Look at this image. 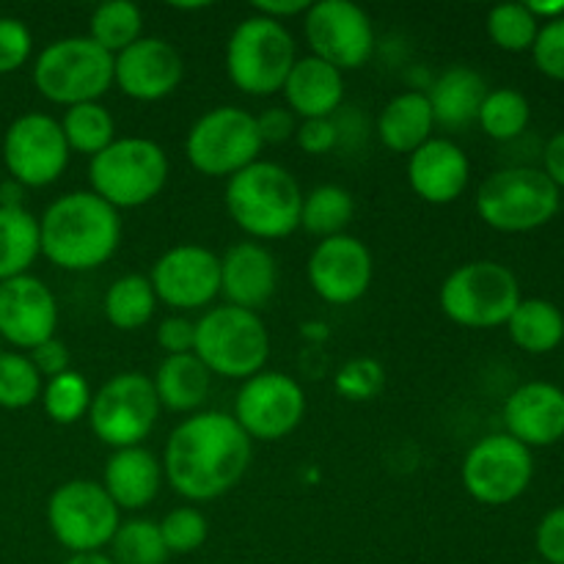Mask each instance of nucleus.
Segmentation results:
<instances>
[{"label": "nucleus", "instance_id": "f257e3e1", "mask_svg": "<svg viewBox=\"0 0 564 564\" xmlns=\"http://www.w3.org/2000/svg\"><path fill=\"white\" fill-rule=\"evenodd\" d=\"M251 444L231 413H193L165 441L163 477L187 501L220 499L246 477Z\"/></svg>", "mask_w": 564, "mask_h": 564}, {"label": "nucleus", "instance_id": "f03ea898", "mask_svg": "<svg viewBox=\"0 0 564 564\" xmlns=\"http://www.w3.org/2000/svg\"><path fill=\"white\" fill-rule=\"evenodd\" d=\"M121 242V215L91 191L55 198L39 218V246L50 264L86 273L108 262Z\"/></svg>", "mask_w": 564, "mask_h": 564}, {"label": "nucleus", "instance_id": "7ed1b4c3", "mask_svg": "<svg viewBox=\"0 0 564 564\" xmlns=\"http://www.w3.org/2000/svg\"><path fill=\"white\" fill-rule=\"evenodd\" d=\"M226 209L253 240H284L301 229L303 191L279 163L257 160L226 182Z\"/></svg>", "mask_w": 564, "mask_h": 564}, {"label": "nucleus", "instance_id": "20e7f679", "mask_svg": "<svg viewBox=\"0 0 564 564\" xmlns=\"http://www.w3.org/2000/svg\"><path fill=\"white\" fill-rule=\"evenodd\" d=\"M171 163L158 141L141 135L116 138L108 149L88 160L91 193L113 209H138L154 202L169 182Z\"/></svg>", "mask_w": 564, "mask_h": 564}, {"label": "nucleus", "instance_id": "39448f33", "mask_svg": "<svg viewBox=\"0 0 564 564\" xmlns=\"http://www.w3.org/2000/svg\"><path fill=\"white\" fill-rule=\"evenodd\" d=\"M193 356L226 380L246 383L253 375L264 372L270 358V334L259 312H246L224 303L196 319V345Z\"/></svg>", "mask_w": 564, "mask_h": 564}, {"label": "nucleus", "instance_id": "423d86ee", "mask_svg": "<svg viewBox=\"0 0 564 564\" xmlns=\"http://www.w3.org/2000/svg\"><path fill=\"white\" fill-rule=\"evenodd\" d=\"M562 207V191L534 165H510L485 176L477 191L479 220L505 235L543 229Z\"/></svg>", "mask_w": 564, "mask_h": 564}, {"label": "nucleus", "instance_id": "0eeeda50", "mask_svg": "<svg viewBox=\"0 0 564 564\" xmlns=\"http://www.w3.org/2000/svg\"><path fill=\"white\" fill-rule=\"evenodd\" d=\"M521 284L507 264L494 259H477L452 270L441 284V312L452 323L474 330H490L507 325L521 303Z\"/></svg>", "mask_w": 564, "mask_h": 564}, {"label": "nucleus", "instance_id": "6e6552de", "mask_svg": "<svg viewBox=\"0 0 564 564\" xmlns=\"http://www.w3.org/2000/svg\"><path fill=\"white\" fill-rule=\"evenodd\" d=\"M295 61V39L286 25L259 14L237 22L226 44V75L248 97L279 94Z\"/></svg>", "mask_w": 564, "mask_h": 564}, {"label": "nucleus", "instance_id": "1a4fd4ad", "mask_svg": "<svg viewBox=\"0 0 564 564\" xmlns=\"http://www.w3.org/2000/svg\"><path fill=\"white\" fill-rule=\"evenodd\" d=\"M33 86L47 102L64 108L99 102L113 86V55L88 36L55 39L33 64Z\"/></svg>", "mask_w": 564, "mask_h": 564}, {"label": "nucleus", "instance_id": "9d476101", "mask_svg": "<svg viewBox=\"0 0 564 564\" xmlns=\"http://www.w3.org/2000/svg\"><path fill=\"white\" fill-rule=\"evenodd\" d=\"M262 147L257 116L235 105H220L198 116L185 138L187 163L198 174L226 176V180L257 163Z\"/></svg>", "mask_w": 564, "mask_h": 564}, {"label": "nucleus", "instance_id": "9b49d317", "mask_svg": "<svg viewBox=\"0 0 564 564\" xmlns=\"http://www.w3.org/2000/svg\"><path fill=\"white\" fill-rule=\"evenodd\" d=\"M160 416V402L152 378L143 372H119L91 394L88 424L99 444L110 449H130L149 438Z\"/></svg>", "mask_w": 564, "mask_h": 564}, {"label": "nucleus", "instance_id": "f8f14e48", "mask_svg": "<svg viewBox=\"0 0 564 564\" xmlns=\"http://www.w3.org/2000/svg\"><path fill=\"white\" fill-rule=\"evenodd\" d=\"M47 527L72 554L105 551L121 527V510L94 479H69L47 501Z\"/></svg>", "mask_w": 564, "mask_h": 564}, {"label": "nucleus", "instance_id": "ddd939ff", "mask_svg": "<svg viewBox=\"0 0 564 564\" xmlns=\"http://www.w3.org/2000/svg\"><path fill=\"white\" fill-rule=\"evenodd\" d=\"M468 496L485 507H505L521 499L534 479L532 449L507 433L485 435L468 449L460 468Z\"/></svg>", "mask_w": 564, "mask_h": 564}, {"label": "nucleus", "instance_id": "4468645a", "mask_svg": "<svg viewBox=\"0 0 564 564\" xmlns=\"http://www.w3.org/2000/svg\"><path fill=\"white\" fill-rule=\"evenodd\" d=\"M303 33L312 55L339 72L361 69L375 53V28L352 0H319L303 14Z\"/></svg>", "mask_w": 564, "mask_h": 564}, {"label": "nucleus", "instance_id": "2eb2a0df", "mask_svg": "<svg viewBox=\"0 0 564 564\" xmlns=\"http://www.w3.org/2000/svg\"><path fill=\"white\" fill-rule=\"evenodd\" d=\"M61 121L47 113H22L3 135V163L9 176L22 187H47L61 180L69 165Z\"/></svg>", "mask_w": 564, "mask_h": 564}, {"label": "nucleus", "instance_id": "dca6fc26", "mask_svg": "<svg viewBox=\"0 0 564 564\" xmlns=\"http://www.w3.org/2000/svg\"><path fill=\"white\" fill-rule=\"evenodd\" d=\"M231 416L251 441H281L301 427L306 394L295 378L264 369L237 391Z\"/></svg>", "mask_w": 564, "mask_h": 564}, {"label": "nucleus", "instance_id": "f3484780", "mask_svg": "<svg viewBox=\"0 0 564 564\" xmlns=\"http://www.w3.org/2000/svg\"><path fill=\"white\" fill-rule=\"evenodd\" d=\"M149 281L158 303H165L169 308H207L220 295V257L196 242H182L152 264Z\"/></svg>", "mask_w": 564, "mask_h": 564}, {"label": "nucleus", "instance_id": "a211bd4d", "mask_svg": "<svg viewBox=\"0 0 564 564\" xmlns=\"http://www.w3.org/2000/svg\"><path fill=\"white\" fill-rule=\"evenodd\" d=\"M308 284L330 306H350L372 286L375 259L367 242L352 235L319 240L308 257Z\"/></svg>", "mask_w": 564, "mask_h": 564}, {"label": "nucleus", "instance_id": "6ab92c4d", "mask_svg": "<svg viewBox=\"0 0 564 564\" xmlns=\"http://www.w3.org/2000/svg\"><path fill=\"white\" fill-rule=\"evenodd\" d=\"M58 330V301L36 275L0 281V341L20 352L53 339Z\"/></svg>", "mask_w": 564, "mask_h": 564}, {"label": "nucleus", "instance_id": "aec40b11", "mask_svg": "<svg viewBox=\"0 0 564 564\" xmlns=\"http://www.w3.org/2000/svg\"><path fill=\"white\" fill-rule=\"evenodd\" d=\"M185 61L163 36H141L113 55V83L135 102H160L180 88Z\"/></svg>", "mask_w": 564, "mask_h": 564}, {"label": "nucleus", "instance_id": "412c9836", "mask_svg": "<svg viewBox=\"0 0 564 564\" xmlns=\"http://www.w3.org/2000/svg\"><path fill=\"white\" fill-rule=\"evenodd\" d=\"M505 427L527 449H545L564 438V389L549 380L523 383L507 397Z\"/></svg>", "mask_w": 564, "mask_h": 564}, {"label": "nucleus", "instance_id": "4be33fe9", "mask_svg": "<svg viewBox=\"0 0 564 564\" xmlns=\"http://www.w3.org/2000/svg\"><path fill=\"white\" fill-rule=\"evenodd\" d=\"M471 163L468 154L449 138H430L408 158V182L413 193L427 204L457 202L466 193Z\"/></svg>", "mask_w": 564, "mask_h": 564}, {"label": "nucleus", "instance_id": "5701e85b", "mask_svg": "<svg viewBox=\"0 0 564 564\" xmlns=\"http://www.w3.org/2000/svg\"><path fill=\"white\" fill-rule=\"evenodd\" d=\"M279 286V264L262 242H237L220 257V295L229 306L257 312Z\"/></svg>", "mask_w": 564, "mask_h": 564}, {"label": "nucleus", "instance_id": "b1692460", "mask_svg": "<svg viewBox=\"0 0 564 564\" xmlns=\"http://www.w3.org/2000/svg\"><path fill=\"white\" fill-rule=\"evenodd\" d=\"M281 94L295 119H334L345 102V72L317 55H303L286 75Z\"/></svg>", "mask_w": 564, "mask_h": 564}, {"label": "nucleus", "instance_id": "393cba45", "mask_svg": "<svg viewBox=\"0 0 564 564\" xmlns=\"http://www.w3.org/2000/svg\"><path fill=\"white\" fill-rule=\"evenodd\" d=\"M163 463L143 446L116 449L105 463L102 488L119 510L138 512L152 505L163 485Z\"/></svg>", "mask_w": 564, "mask_h": 564}, {"label": "nucleus", "instance_id": "a878e982", "mask_svg": "<svg viewBox=\"0 0 564 564\" xmlns=\"http://www.w3.org/2000/svg\"><path fill=\"white\" fill-rule=\"evenodd\" d=\"M427 94L430 110L438 127L446 130H466L474 124L488 97V83L471 66H449L433 80Z\"/></svg>", "mask_w": 564, "mask_h": 564}, {"label": "nucleus", "instance_id": "bb28decb", "mask_svg": "<svg viewBox=\"0 0 564 564\" xmlns=\"http://www.w3.org/2000/svg\"><path fill=\"white\" fill-rule=\"evenodd\" d=\"M433 130L435 119L424 91L397 94L378 116L380 143L394 154L411 158L419 147H424L433 138Z\"/></svg>", "mask_w": 564, "mask_h": 564}, {"label": "nucleus", "instance_id": "cd10ccee", "mask_svg": "<svg viewBox=\"0 0 564 564\" xmlns=\"http://www.w3.org/2000/svg\"><path fill=\"white\" fill-rule=\"evenodd\" d=\"M160 408L174 413H193L204 405L213 386V375L193 352L165 356L152 378Z\"/></svg>", "mask_w": 564, "mask_h": 564}, {"label": "nucleus", "instance_id": "c85d7f7f", "mask_svg": "<svg viewBox=\"0 0 564 564\" xmlns=\"http://www.w3.org/2000/svg\"><path fill=\"white\" fill-rule=\"evenodd\" d=\"M507 334L512 345L529 356L554 352L564 341L562 308L545 297H523L512 317L507 319Z\"/></svg>", "mask_w": 564, "mask_h": 564}, {"label": "nucleus", "instance_id": "c756f323", "mask_svg": "<svg viewBox=\"0 0 564 564\" xmlns=\"http://www.w3.org/2000/svg\"><path fill=\"white\" fill-rule=\"evenodd\" d=\"M42 257L39 218L25 207H0V281L28 275Z\"/></svg>", "mask_w": 564, "mask_h": 564}, {"label": "nucleus", "instance_id": "7c9ffc66", "mask_svg": "<svg viewBox=\"0 0 564 564\" xmlns=\"http://www.w3.org/2000/svg\"><path fill=\"white\" fill-rule=\"evenodd\" d=\"M154 308H158V295L149 275H119L105 292V319L116 330H141L154 317Z\"/></svg>", "mask_w": 564, "mask_h": 564}, {"label": "nucleus", "instance_id": "2f4dec72", "mask_svg": "<svg viewBox=\"0 0 564 564\" xmlns=\"http://www.w3.org/2000/svg\"><path fill=\"white\" fill-rule=\"evenodd\" d=\"M61 130H64L69 152L86 154L88 160L97 158L102 149L116 141V121L102 102H83L66 108Z\"/></svg>", "mask_w": 564, "mask_h": 564}, {"label": "nucleus", "instance_id": "473e14b6", "mask_svg": "<svg viewBox=\"0 0 564 564\" xmlns=\"http://www.w3.org/2000/svg\"><path fill=\"white\" fill-rule=\"evenodd\" d=\"M352 215H356V202H352L350 191L339 185H319L303 196L301 229L319 240H328V237L345 235Z\"/></svg>", "mask_w": 564, "mask_h": 564}, {"label": "nucleus", "instance_id": "72a5a7b5", "mask_svg": "<svg viewBox=\"0 0 564 564\" xmlns=\"http://www.w3.org/2000/svg\"><path fill=\"white\" fill-rule=\"evenodd\" d=\"M143 14L130 0H108L94 9L88 39L110 55H119L143 36Z\"/></svg>", "mask_w": 564, "mask_h": 564}, {"label": "nucleus", "instance_id": "f704fd0d", "mask_svg": "<svg viewBox=\"0 0 564 564\" xmlns=\"http://www.w3.org/2000/svg\"><path fill=\"white\" fill-rule=\"evenodd\" d=\"M532 121V105L516 88H494L479 108L477 124L494 141H516Z\"/></svg>", "mask_w": 564, "mask_h": 564}, {"label": "nucleus", "instance_id": "c9c22d12", "mask_svg": "<svg viewBox=\"0 0 564 564\" xmlns=\"http://www.w3.org/2000/svg\"><path fill=\"white\" fill-rule=\"evenodd\" d=\"M108 549L110 560L116 564H165V560H169L160 527L149 518L121 521Z\"/></svg>", "mask_w": 564, "mask_h": 564}, {"label": "nucleus", "instance_id": "e433bc0d", "mask_svg": "<svg viewBox=\"0 0 564 564\" xmlns=\"http://www.w3.org/2000/svg\"><path fill=\"white\" fill-rule=\"evenodd\" d=\"M91 386L75 369H66L58 378L44 380L42 389V408L55 424H77L83 416H88L91 405Z\"/></svg>", "mask_w": 564, "mask_h": 564}, {"label": "nucleus", "instance_id": "4c0bfd02", "mask_svg": "<svg viewBox=\"0 0 564 564\" xmlns=\"http://www.w3.org/2000/svg\"><path fill=\"white\" fill-rule=\"evenodd\" d=\"M44 380L28 352L0 350V408L22 411L42 400Z\"/></svg>", "mask_w": 564, "mask_h": 564}, {"label": "nucleus", "instance_id": "58836bf2", "mask_svg": "<svg viewBox=\"0 0 564 564\" xmlns=\"http://www.w3.org/2000/svg\"><path fill=\"white\" fill-rule=\"evenodd\" d=\"M540 33V20L527 3L494 6L488 14V36L505 53H527Z\"/></svg>", "mask_w": 564, "mask_h": 564}, {"label": "nucleus", "instance_id": "ea45409f", "mask_svg": "<svg viewBox=\"0 0 564 564\" xmlns=\"http://www.w3.org/2000/svg\"><path fill=\"white\" fill-rule=\"evenodd\" d=\"M160 534H163L165 551L176 556L193 554V551L202 549L207 543L209 523L196 507H180V510H171L163 521L158 523Z\"/></svg>", "mask_w": 564, "mask_h": 564}, {"label": "nucleus", "instance_id": "a19ab883", "mask_svg": "<svg viewBox=\"0 0 564 564\" xmlns=\"http://www.w3.org/2000/svg\"><path fill=\"white\" fill-rule=\"evenodd\" d=\"M532 58L545 77L564 83V17L540 25L532 44Z\"/></svg>", "mask_w": 564, "mask_h": 564}, {"label": "nucleus", "instance_id": "79ce46f5", "mask_svg": "<svg viewBox=\"0 0 564 564\" xmlns=\"http://www.w3.org/2000/svg\"><path fill=\"white\" fill-rule=\"evenodd\" d=\"M380 389H383V369L369 358H356L336 375V391L347 400H372Z\"/></svg>", "mask_w": 564, "mask_h": 564}, {"label": "nucleus", "instance_id": "37998d69", "mask_svg": "<svg viewBox=\"0 0 564 564\" xmlns=\"http://www.w3.org/2000/svg\"><path fill=\"white\" fill-rule=\"evenodd\" d=\"M33 53V36L17 17H0V75L22 69Z\"/></svg>", "mask_w": 564, "mask_h": 564}, {"label": "nucleus", "instance_id": "c03bdc74", "mask_svg": "<svg viewBox=\"0 0 564 564\" xmlns=\"http://www.w3.org/2000/svg\"><path fill=\"white\" fill-rule=\"evenodd\" d=\"M534 549L543 564H564V505L540 518L534 529Z\"/></svg>", "mask_w": 564, "mask_h": 564}, {"label": "nucleus", "instance_id": "a18cd8bd", "mask_svg": "<svg viewBox=\"0 0 564 564\" xmlns=\"http://www.w3.org/2000/svg\"><path fill=\"white\" fill-rule=\"evenodd\" d=\"M297 147L303 149L312 158H319V154H328L339 147V124L334 119H306L297 124L295 130Z\"/></svg>", "mask_w": 564, "mask_h": 564}, {"label": "nucleus", "instance_id": "49530a36", "mask_svg": "<svg viewBox=\"0 0 564 564\" xmlns=\"http://www.w3.org/2000/svg\"><path fill=\"white\" fill-rule=\"evenodd\" d=\"M158 345L165 356H185L196 345V323L185 314H171L158 325Z\"/></svg>", "mask_w": 564, "mask_h": 564}, {"label": "nucleus", "instance_id": "de8ad7c7", "mask_svg": "<svg viewBox=\"0 0 564 564\" xmlns=\"http://www.w3.org/2000/svg\"><path fill=\"white\" fill-rule=\"evenodd\" d=\"M257 130L262 143H284L295 138L297 119L286 108H268L257 116Z\"/></svg>", "mask_w": 564, "mask_h": 564}, {"label": "nucleus", "instance_id": "09e8293b", "mask_svg": "<svg viewBox=\"0 0 564 564\" xmlns=\"http://www.w3.org/2000/svg\"><path fill=\"white\" fill-rule=\"evenodd\" d=\"M28 358L33 361L36 372L42 375V380L58 378L61 372H66V369H69V350H66L64 341H58L55 336L53 339L44 341V345L33 347V350L28 352Z\"/></svg>", "mask_w": 564, "mask_h": 564}, {"label": "nucleus", "instance_id": "8fccbe9b", "mask_svg": "<svg viewBox=\"0 0 564 564\" xmlns=\"http://www.w3.org/2000/svg\"><path fill=\"white\" fill-rule=\"evenodd\" d=\"M308 0H253L251 9L253 14L259 17H268V20H275L284 25L286 20H292V17H301L308 11Z\"/></svg>", "mask_w": 564, "mask_h": 564}, {"label": "nucleus", "instance_id": "3c124183", "mask_svg": "<svg viewBox=\"0 0 564 564\" xmlns=\"http://www.w3.org/2000/svg\"><path fill=\"white\" fill-rule=\"evenodd\" d=\"M543 174L564 191V130L549 138L543 149Z\"/></svg>", "mask_w": 564, "mask_h": 564}, {"label": "nucleus", "instance_id": "603ef678", "mask_svg": "<svg viewBox=\"0 0 564 564\" xmlns=\"http://www.w3.org/2000/svg\"><path fill=\"white\" fill-rule=\"evenodd\" d=\"M529 6V11H532L534 17H538L540 20V25H543V22H551V20H556V17H564V0H560V3H538V0H532V3H527Z\"/></svg>", "mask_w": 564, "mask_h": 564}, {"label": "nucleus", "instance_id": "864d4df0", "mask_svg": "<svg viewBox=\"0 0 564 564\" xmlns=\"http://www.w3.org/2000/svg\"><path fill=\"white\" fill-rule=\"evenodd\" d=\"M66 564H116L105 551H91V554H72Z\"/></svg>", "mask_w": 564, "mask_h": 564}]
</instances>
